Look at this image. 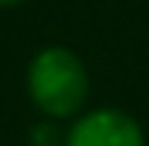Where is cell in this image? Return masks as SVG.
I'll return each mask as SVG.
<instances>
[{
	"mask_svg": "<svg viewBox=\"0 0 149 146\" xmlns=\"http://www.w3.org/2000/svg\"><path fill=\"white\" fill-rule=\"evenodd\" d=\"M27 93L33 106L50 119H66L80 113L90 93L83 60L66 47H43L27 66Z\"/></svg>",
	"mask_w": 149,
	"mask_h": 146,
	"instance_id": "cell-1",
	"label": "cell"
},
{
	"mask_svg": "<svg viewBox=\"0 0 149 146\" xmlns=\"http://www.w3.org/2000/svg\"><path fill=\"white\" fill-rule=\"evenodd\" d=\"M63 146H146V136L123 110H93L70 126Z\"/></svg>",
	"mask_w": 149,
	"mask_h": 146,
	"instance_id": "cell-2",
	"label": "cell"
},
{
	"mask_svg": "<svg viewBox=\"0 0 149 146\" xmlns=\"http://www.w3.org/2000/svg\"><path fill=\"white\" fill-rule=\"evenodd\" d=\"M30 140H33V146H60V133H56V126H53V119H47V123H40V126H33V133H30Z\"/></svg>",
	"mask_w": 149,
	"mask_h": 146,
	"instance_id": "cell-3",
	"label": "cell"
},
{
	"mask_svg": "<svg viewBox=\"0 0 149 146\" xmlns=\"http://www.w3.org/2000/svg\"><path fill=\"white\" fill-rule=\"evenodd\" d=\"M17 3H23V0H0V7H17Z\"/></svg>",
	"mask_w": 149,
	"mask_h": 146,
	"instance_id": "cell-4",
	"label": "cell"
}]
</instances>
